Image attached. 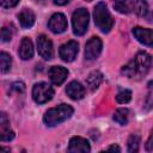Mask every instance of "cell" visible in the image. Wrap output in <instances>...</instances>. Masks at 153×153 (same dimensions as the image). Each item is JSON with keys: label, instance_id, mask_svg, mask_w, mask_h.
I'll return each mask as SVG.
<instances>
[{"label": "cell", "instance_id": "obj_19", "mask_svg": "<svg viewBox=\"0 0 153 153\" xmlns=\"http://www.w3.org/2000/svg\"><path fill=\"white\" fill-rule=\"evenodd\" d=\"M128 118H129V110L127 108L117 109L114 114V121L121 126H126L128 123Z\"/></svg>", "mask_w": 153, "mask_h": 153}, {"label": "cell", "instance_id": "obj_15", "mask_svg": "<svg viewBox=\"0 0 153 153\" xmlns=\"http://www.w3.org/2000/svg\"><path fill=\"white\" fill-rule=\"evenodd\" d=\"M18 54H19V57L22 60H30L33 55V45H32V42L30 38L27 37H24L20 42V45H19V49H18Z\"/></svg>", "mask_w": 153, "mask_h": 153}, {"label": "cell", "instance_id": "obj_13", "mask_svg": "<svg viewBox=\"0 0 153 153\" xmlns=\"http://www.w3.org/2000/svg\"><path fill=\"white\" fill-rule=\"evenodd\" d=\"M66 93H67V96H68L71 99H73V100H79V99L84 98V96H85V87H84L79 81L74 80V81H71V82L67 85V87H66Z\"/></svg>", "mask_w": 153, "mask_h": 153}, {"label": "cell", "instance_id": "obj_29", "mask_svg": "<svg viewBox=\"0 0 153 153\" xmlns=\"http://www.w3.org/2000/svg\"><path fill=\"white\" fill-rule=\"evenodd\" d=\"M108 151H117V152H120L121 149H120V147H118V146L114 145V146H110V147L108 148Z\"/></svg>", "mask_w": 153, "mask_h": 153}, {"label": "cell", "instance_id": "obj_23", "mask_svg": "<svg viewBox=\"0 0 153 153\" xmlns=\"http://www.w3.org/2000/svg\"><path fill=\"white\" fill-rule=\"evenodd\" d=\"M130 99H131V91H129V90H122L116 96V100L120 104H126V103L130 102Z\"/></svg>", "mask_w": 153, "mask_h": 153}, {"label": "cell", "instance_id": "obj_25", "mask_svg": "<svg viewBox=\"0 0 153 153\" xmlns=\"http://www.w3.org/2000/svg\"><path fill=\"white\" fill-rule=\"evenodd\" d=\"M11 90H12V91H16L17 93H22V92H24V90H25V85H24V82H22V81H16V82H13V84L11 85Z\"/></svg>", "mask_w": 153, "mask_h": 153}, {"label": "cell", "instance_id": "obj_2", "mask_svg": "<svg viewBox=\"0 0 153 153\" xmlns=\"http://www.w3.org/2000/svg\"><path fill=\"white\" fill-rule=\"evenodd\" d=\"M73 108L68 104H60L55 108L45 111L43 116V121L48 127H55L65 121H67L73 115Z\"/></svg>", "mask_w": 153, "mask_h": 153}, {"label": "cell", "instance_id": "obj_7", "mask_svg": "<svg viewBox=\"0 0 153 153\" xmlns=\"http://www.w3.org/2000/svg\"><path fill=\"white\" fill-rule=\"evenodd\" d=\"M78 51H79L78 42L76 41H68L67 43H65L60 47L59 54H60V57L65 62H72L76 57Z\"/></svg>", "mask_w": 153, "mask_h": 153}, {"label": "cell", "instance_id": "obj_5", "mask_svg": "<svg viewBox=\"0 0 153 153\" xmlns=\"http://www.w3.org/2000/svg\"><path fill=\"white\" fill-rule=\"evenodd\" d=\"M54 96V90L47 82H37L32 87V98L38 104L49 102Z\"/></svg>", "mask_w": 153, "mask_h": 153}, {"label": "cell", "instance_id": "obj_16", "mask_svg": "<svg viewBox=\"0 0 153 153\" xmlns=\"http://www.w3.org/2000/svg\"><path fill=\"white\" fill-rule=\"evenodd\" d=\"M18 19H19V23H20V26L24 27V29H29L35 23V13L29 10V8H24L19 14H18Z\"/></svg>", "mask_w": 153, "mask_h": 153}, {"label": "cell", "instance_id": "obj_31", "mask_svg": "<svg viewBox=\"0 0 153 153\" xmlns=\"http://www.w3.org/2000/svg\"><path fill=\"white\" fill-rule=\"evenodd\" d=\"M85 1H91V0H85Z\"/></svg>", "mask_w": 153, "mask_h": 153}, {"label": "cell", "instance_id": "obj_30", "mask_svg": "<svg viewBox=\"0 0 153 153\" xmlns=\"http://www.w3.org/2000/svg\"><path fill=\"white\" fill-rule=\"evenodd\" d=\"M148 88H149V90H153V80H151V81L148 82Z\"/></svg>", "mask_w": 153, "mask_h": 153}, {"label": "cell", "instance_id": "obj_10", "mask_svg": "<svg viewBox=\"0 0 153 153\" xmlns=\"http://www.w3.org/2000/svg\"><path fill=\"white\" fill-rule=\"evenodd\" d=\"M91 147L90 143L86 139L81 137V136H73L69 140V145H68V152L72 153H76V152H81V153H86L90 152Z\"/></svg>", "mask_w": 153, "mask_h": 153}, {"label": "cell", "instance_id": "obj_3", "mask_svg": "<svg viewBox=\"0 0 153 153\" xmlns=\"http://www.w3.org/2000/svg\"><path fill=\"white\" fill-rule=\"evenodd\" d=\"M93 18H94V23L97 25V27L102 31V32H109L112 29L114 25V19L108 10V6L105 2L100 1L94 6L93 10Z\"/></svg>", "mask_w": 153, "mask_h": 153}, {"label": "cell", "instance_id": "obj_12", "mask_svg": "<svg viewBox=\"0 0 153 153\" xmlns=\"http://www.w3.org/2000/svg\"><path fill=\"white\" fill-rule=\"evenodd\" d=\"M48 74H49V78H50L51 82L54 85L59 86V85H61L66 80V78L68 75V71L65 67H62V66H53L49 69Z\"/></svg>", "mask_w": 153, "mask_h": 153}, {"label": "cell", "instance_id": "obj_1", "mask_svg": "<svg viewBox=\"0 0 153 153\" xmlns=\"http://www.w3.org/2000/svg\"><path fill=\"white\" fill-rule=\"evenodd\" d=\"M152 65V57L146 51H139L135 57L129 61L126 66L122 67V74H124L128 78H135V76H142L147 74Z\"/></svg>", "mask_w": 153, "mask_h": 153}, {"label": "cell", "instance_id": "obj_18", "mask_svg": "<svg viewBox=\"0 0 153 153\" xmlns=\"http://www.w3.org/2000/svg\"><path fill=\"white\" fill-rule=\"evenodd\" d=\"M114 8L123 14H128L133 11L134 0H114Z\"/></svg>", "mask_w": 153, "mask_h": 153}, {"label": "cell", "instance_id": "obj_21", "mask_svg": "<svg viewBox=\"0 0 153 153\" xmlns=\"http://www.w3.org/2000/svg\"><path fill=\"white\" fill-rule=\"evenodd\" d=\"M11 65H12V57L10 54H7L6 51H1L0 53V66H1V72L6 73L11 69Z\"/></svg>", "mask_w": 153, "mask_h": 153}, {"label": "cell", "instance_id": "obj_27", "mask_svg": "<svg viewBox=\"0 0 153 153\" xmlns=\"http://www.w3.org/2000/svg\"><path fill=\"white\" fill-rule=\"evenodd\" d=\"M145 147H146V149H147V151H152V149H153V130L151 131V135H149L148 140L146 141Z\"/></svg>", "mask_w": 153, "mask_h": 153}, {"label": "cell", "instance_id": "obj_26", "mask_svg": "<svg viewBox=\"0 0 153 153\" xmlns=\"http://www.w3.org/2000/svg\"><path fill=\"white\" fill-rule=\"evenodd\" d=\"M18 2L19 0H1V6L5 8H10V7H14Z\"/></svg>", "mask_w": 153, "mask_h": 153}, {"label": "cell", "instance_id": "obj_24", "mask_svg": "<svg viewBox=\"0 0 153 153\" xmlns=\"http://www.w3.org/2000/svg\"><path fill=\"white\" fill-rule=\"evenodd\" d=\"M12 38V32L8 27H2L1 29V41L2 42H8Z\"/></svg>", "mask_w": 153, "mask_h": 153}, {"label": "cell", "instance_id": "obj_22", "mask_svg": "<svg viewBox=\"0 0 153 153\" xmlns=\"http://www.w3.org/2000/svg\"><path fill=\"white\" fill-rule=\"evenodd\" d=\"M139 146H140V136L136 134H131L128 139V152L130 153L137 152Z\"/></svg>", "mask_w": 153, "mask_h": 153}, {"label": "cell", "instance_id": "obj_28", "mask_svg": "<svg viewBox=\"0 0 153 153\" xmlns=\"http://www.w3.org/2000/svg\"><path fill=\"white\" fill-rule=\"evenodd\" d=\"M55 5H59V6H63V5H67L71 0H53Z\"/></svg>", "mask_w": 153, "mask_h": 153}, {"label": "cell", "instance_id": "obj_14", "mask_svg": "<svg viewBox=\"0 0 153 153\" xmlns=\"http://www.w3.org/2000/svg\"><path fill=\"white\" fill-rule=\"evenodd\" d=\"M14 137V131L10 128V121L5 112L0 114V139L1 141H11Z\"/></svg>", "mask_w": 153, "mask_h": 153}, {"label": "cell", "instance_id": "obj_9", "mask_svg": "<svg viewBox=\"0 0 153 153\" xmlns=\"http://www.w3.org/2000/svg\"><path fill=\"white\" fill-rule=\"evenodd\" d=\"M48 27L54 33H62L67 29L66 17L62 13H54L48 22Z\"/></svg>", "mask_w": 153, "mask_h": 153}, {"label": "cell", "instance_id": "obj_17", "mask_svg": "<svg viewBox=\"0 0 153 153\" xmlns=\"http://www.w3.org/2000/svg\"><path fill=\"white\" fill-rule=\"evenodd\" d=\"M103 81V74L99 72V71H93L88 74L87 79H86V84H87V87L91 90V91H96L99 85L102 84Z\"/></svg>", "mask_w": 153, "mask_h": 153}, {"label": "cell", "instance_id": "obj_11", "mask_svg": "<svg viewBox=\"0 0 153 153\" xmlns=\"http://www.w3.org/2000/svg\"><path fill=\"white\" fill-rule=\"evenodd\" d=\"M134 37L143 45L152 47L153 45V30L152 29H143L140 26H136L133 29Z\"/></svg>", "mask_w": 153, "mask_h": 153}, {"label": "cell", "instance_id": "obj_20", "mask_svg": "<svg viewBox=\"0 0 153 153\" xmlns=\"http://www.w3.org/2000/svg\"><path fill=\"white\" fill-rule=\"evenodd\" d=\"M133 10L137 16L145 17L148 13V4L146 2V0H135Z\"/></svg>", "mask_w": 153, "mask_h": 153}, {"label": "cell", "instance_id": "obj_6", "mask_svg": "<svg viewBox=\"0 0 153 153\" xmlns=\"http://www.w3.org/2000/svg\"><path fill=\"white\" fill-rule=\"evenodd\" d=\"M37 50L41 57L44 60H51L54 57L53 43L45 35H39L37 37Z\"/></svg>", "mask_w": 153, "mask_h": 153}, {"label": "cell", "instance_id": "obj_4", "mask_svg": "<svg viewBox=\"0 0 153 153\" xmlns=\"http://www.w3.org/2000/svg\"><path fill=\"white\" fill-rule=\"evenodd\" d=\"M90 20V14L87 10L85 8H78L73 12L72 16V25H73V32L76 36H82L87 31Z\"/></svg>", "mask_w": 153, "mask_h": 153}, {"label": "cell", "instance_id": "obj_8", "mask_svg": "<svg viewBox=\"0 0 153 153\" xmlns=\"http://www.w3.org/2000/svg\"><path fill=\"white\" fill-rule=\"evenodd\" d=\"M103 43L99 37H91L85 45V59L86 60H96L102 51Z\"/></svg>", "mask_w": 153, "mask_h": 153}]
</instances>
